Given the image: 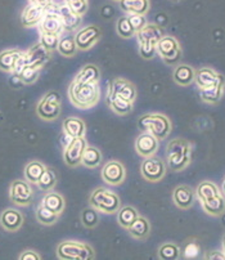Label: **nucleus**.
Returning <instances> with one entry per match:
<instances>
[{
    "mask_svg": "<svg viewBox=\"0 0 225 260\" xmlns=\"http://www.w3.org/2000/svg\"><path fill=\"white\" fill-rule=\"evenodd\" d=\"M99 85L98 83H79L73 81L68 89L70 101L81 110L92 108L99 101Z\"/></svg>",
    "mask_w": 225,
    "mask_h": 260,
    "instance_id": "obj_1",
    "label": "nucleus"
},
{
    "mask_svg": "<svg viewBox=\"0 0 225 260\" xmlns=\"http://www.w3.org/2000/svg\"><path fill=\"white\" fill-rule=\"evenodd\" d=\"M192 147L184 139H174L167 146V164L174 172H180L191 161Z\"/></svg>",
    "mask_w": 225,
    "mask_h": 260,
    "instance_id": "obj_2",
    "label": "nucleus"
},
{
    "mask_svg": "<svg viewBox=\"0 0 225 260\" xmlns=\"http://www.w3.org/2000/svg\"><path fill=\"white\" fill-rule=\"evenodd\" d=\"M138 125L143 132H148L159 141L166 138L170 134V130H171V122H170L169 117L161 114L144 115L143 117H140Z\"/></svg>",
    "mask_w": 225,
    "mask_h": 260,
    "instance_id": "obj_3",
    "label": "nucleus"
},
{
    "mask_svg": "<svg viewBox=\"0 0 225 260\" xmlns=\"http://www.w3.org/2000/svg\"><path fill=\"white\" fill-rule=\"evenodd\" d=\"M90 205L100 213L114 214L121 208L120 197L106 188H97L90 194Z\"/></svg>",
    "mask_w": 225,
    "mask_h": 260,
    "instance_id": "obj_4",
    "label": "nucleus"
},
{
    "mask_svg": "<svg viewBox=\"0 0 225 260\" xmlns=\"http://www.w3.org/2000/svg\"><path fill=\"white\" fill-rule=\"evenodd\" d=\"M57 255L64 260H89L94 257V250L84 242L64 241L58 245Z\"/></svg>",
    "mask_w": 225,
    "mask_h": 260,
    "instance_id": "obj_5",
    "label": "nucleus"
},
{
    "mask_svg": "<svg viewBox=\"0 0 225 260\" xmlns=\"http://www.w3.org/2000/svg\"><path fill=\"white\" fill-rule=\"evenodd\" d=\"M36 112L43 120H56L61 112V95L57 91H49L39 102Z\"/></svg>",
    "mask_w": 225,
    "mask_h": 260,
    "instance_id": "obj_6",
    "label": "nucleus"
},
{
    "mask_svg": "<svg viewBox=\"0 0 225 260\" xmlns=\"http://www.w3.org/2000/svg\"><path fill=\"white\" fill-rule=\"evenodd\" d=\"M42 34H54L61 36L63 34V23H62L61 16L58 13V6L52 3L45 8L44 17L42 22L39 23Z\"/></svg>",
    "mask_w": 225,
    "mask_h": 260,
    "instance_id": "obj_7",
    "label": "nucleus"
},
{
    "mask_svg": "<svg viewBox=\"0 0 225 260\" xmlns=\"http://www.w3.org/2000/svg\"><path fill=\"white\" fill-rule=\"evenodd\" d=\"M156 52L166 63H175L180 57V45L174 36L164 35L156 44Z\"/></svg>",
    "mask_w": 225,
    "mask_h": 260,
    "instance_id": "obj_8",
    "label": "nucleus"
},
{
    "mask_svg": "<svg viewBox=\"0 0 225 260\" xmlns=\"http://www.w3.org/2000/svg\"><path fill=\"white\" fill-rule=\"evenodd\" d=\"M140 173H142L143 178L145 180L159 182V180L164 178L165 173H166V168H165L164 161L153 157V156H149V157H145V160L142 162Z\"/></svg>",
    "mask_w": 225,
    "mask_h": 260,
    "instance_id": "obj_9",
    "label": "nucleus"
},
{
    "mask_svg": "<svg viewBox=\"0 0 225 260\" xmlns=\"http://www.w3.org/2000/svg\"><path fill=\"white\" fill-rule=\"evenodd\" d=\"M33 192L30 183L26 180H14L11 184L9 189V197L16 205L26 206L32 201Z\"/></svg>",
    "mask_w": 225,
    "mask_h": 260,
    "instance_id": "obj_10",
    "label": "nucleus"
},
{
    "mask_svg": "<svg viewBox=\"0 0 225 260\" xmlns=\"http://www.w3.org/2000/svg\"><path fill=\"white\" fill-rule=\"evenodd\" d=\"M86 146H88V143H86L84 137L70 138V142L67 143L63 152L64 162L68 166H78L79 164H81V158H83V153Z\"/></svg>",
    "mask_w": 225,
    "mask_h": 260,
    "instance_id": "obj_11",
    "label": "nucleus"
},
{
    "mask_svg": "<svg viewBox=\"0 0 225 260\" xmlns=\"http://www.w3.org/2000/svg\"><path fill=\"white\" fill-rule=\"evenodd\" d=\"M100 35H102V32H100L99 27H97V26H86V27L79 30L73 38H75L78 49L88 50L97 44L98 40L100 39Z\"/></svg>",
    "mask_w": 225,
    "mask_h": 260,
    "instance_id": "obj_12",
    "label": "nucleus"
},
{
    "mask_svg": "<svg viewBox=\"0 0 225 260\" xmlns=\"http://www.w3.org/2000/svg\"><path fill=\"white\" fill-rule=\"evenodd\" d=\"M125 168L120 161L112 160L109 162H107L106 165L103 166L102 169V178L106 183L111 185H117L121 184L125 179Z\"/></svg>",
    "mask_w": 225,
    "mask_h": 260,
    "instance_id": "obj_13",
    "label": "nucleus"
},
{
    "mask_svg": "<svg viewBox=\"0 0 225 260\" xmlns=\"http://www.w3.org/2000/svg\"><path fill=\"white\" fill-rule=\"evenodd\" d=\"M135 150L144 158L153 156L159 150V139L148 132H144L136 138Z\"/></svg>",
    "mask_w": 225,
    "mask_h": 260,
    "instance_id": "obj_14",
    "label": "nucleus"
},
{
    "mask_svg": "<svg viewBox=\"0 0 225 260\" xmlns=\"http://www.w3.org/2000/svg\"><path fill=\"white\" fill-rule=\"evenodd\" d=\"M108 94L117 95V97L129 101V102H134L136 98V89L130 81L124 80V79H117L111 84Z\"/></svg>",
    "mask_w": 225,
    "mask_h": 260,
    "instance_id": "obj_15",
    "label": "nucleus"
},
{
    "mask_svg": "<svg viewBox=\"0 0 225 260\" xmlns=\"http://www.w3.org/2000/svg\"><path fill=\"white\" fill-rule=\"evenodd\" d=\"M136 38H138V42L139 44H149L155 45L160 42L162 36H164V31L161 30V27H159L155 23H148L143 28H140L139 31L135 32Z\"/></svg>",
    "mask_w": 225,
    "mask_h": 260,
    "instance_id": "obj_16",
    "label": "nucleus"
},
{
    "mask_svg": "<svg viewBox=\"0 0 225 260\" xmlns=\"http://www.w3.org/2000/svg\"><path fill=\"white\" fill-rule=\"evenodd\" d=\"M45 8L38 4L30 3V6L26 7L21 16V21L25 27H33V26L39 25L42 22L43 17H44Z\"/></svg>",
    "mask_w": 225,
    "mask_h": 260,
    "instance_id": "obj_17",
    "label": "nucleus"
},
{
    "mask_svg": "<svg viewBox=\"0 0 225 260\" xmlns=\"http://www.w3.org/2000/svg\"><path fill=\"white\" fill-rule=\"evenodd\" d=\"M58 13L61 16L64 31H75L81 25V16L75 13L66 3L58 4Z\"/></svg>",
    "mask_w": 225,
    "mask_h": 260,
    "instance_id": "obj_18",
    "label": "nucleus"
},
{
    "mask_svg": "<svg viewBox=\"0 0 225 260\" xmlns=\"http://www.w3.org/2000/svg\"><path fill=\"white\" fill-rule=\"evenodd\" d=\"M49 50L45 49L42 44H36L27 52L23 53L25 55L26 64H32V66L43 67L48 61H49Z\"/></svg>",
    "mask_w": 225,
    "mask_h": 260,
    "instance_id": "obj_19",
    "label": "nucleus"
},
{
    "mask_svg": "<svg viewBox=\"0 0 225 260\" xmlns=\"http://www.w3.org/2000/svg\"><path fill=\"white\" fill-rule=\"evenodd\" d=\"M0 223L4 230L8 232H16L22 225L23 216L20 211L14 210V209H7L0 216Z\"/></svg>",
    "mask_w": 225,
    "mask_h": 260,
    "instance_id": "obj_20",
    "label": "nucleus"
},
{
    "mask_svg": "<svg viewBox=\"0 0 225 260\" xmlns=\"http://www.w3.org/2000/svg\"><path fill=\"white\" fill-rule=\"evenodd\" d=\"M172 200L175 205L180 209H189L195 202V192L188 185H179L174 189Z\"/></svg>",
    "mask_w": 225,
    "mask_h": 260,
    "instance_id": "obj_21",
    "label": "nucleus"
},
{
    "mask_svg": "<svg viewBox=\"0 0 225 260\" xmlns=\"http://www.w3.org/2000/svg\"><path fill=\"white\" fill-rule=\"evenodd\" d=\"M221 79H222L221 75L216 74L214 70L207 69V67H205V69H200L198 71H196V75H195V81L200 89H206V88H210V86L216 85Z\"/></svg>",
    "mask_w": 225,
    "mask_h": 260,
    "instance_id": "obj_22",
    "label": "nucleus"
},
{
    "mask_svg": "<svg viewBox=\"0 0 225 260\" xmlns=\"http://www.w3.org/2000/svg\"><path fill=\"white\" fill-rule=\"evenodd\" d=\"M63 132L68 138H80L85 137V122L78 117H68L63 121Z\"/></svg>",
    "mask_w": 225,
    "mask_h": 260,
    "instance_id": "obj_23",
    "label": "nucleus"
},
{
    "mask_svg": "<svg viewBox=\"0 0 225 260\" xmlns=\"http://www.w3.org/2000/svg\"><path fill=\"white\" fill-rule=\"evenodd\" d=\"M120 8L128 14H147L149 0H120Z\"/></svg>",
    "mask_w": 225,
    "mask_h": 260,
    "instance_id": "obj_24",
    "label": "nucleus"
},
{
    "mask_svg": "<svg viewBox=\"0 0 225 260\" xmlns=\"http://www.w3.org/2000/svg\"><path fill=\"white\" fill-rule=\"evenodd\" d=\"M201 204H202L203 210L210 215H221L225 211V199L221 196V193L205 200V201H201Z\"/></svg>",
    "mask_w": 225,
    "mask_h": 260,
    "instance_id": "obj_25",
    "label": "nucleus"
},
{
    "mask_svg": "<svg viewBox=\"0 0 225 260\" xmlns=\"http://www.w3.org/2000/svg\"><path fill=\"white\" fill-rule=\"evenodd\" d=\"M196 71L188 64H179L174 70V80L181 86H186L195 81Z\"/></svg>",
    "mask_w": 225,
    "mask_h": 260,
    "instance_id": "obj_26",
    "label": "nucleus"
},
{
    "mask_svg": "<svg viewBox=\"0 0 225 260\" xmlns=\"http://www.w3.org/2000/svg\"><path fill=\"white\" fill-rule=\"evenodd\" d=\"M224 93V78L214 86L206 89H200V94L203 102L207 103H217L222 97Z\"/></svg>",
    "mask_w": 225,
    "mask_h": 260,
    "instance_id": "obj_27",
    "label": "nucleus"
},
{
    "mask_svg": "<svg viewBox=\"0 0 225 260\" xmlns=\"http://www.w3.org/2000/svg\"><path fill=\"white\" fill-rule=\"evenodd\" d=\"M99 69L95 64H86L79 71L75 81L79 83H99Z\"/></svg>",
    "mask_w": 225,
    "mask_h": 260,
    "instance_id": "obj_28",
    "label": "nucleus"
},
{
    "mask_svg": "<svg viewBox=\"0 0 225 260\" xmlns=\"http://www.w3.org/2000/svg\"><path fill=\"white\" fill-rule=\"evenodd\" d=\"M130 235L135 238H145L151 232V224L149 221L147 220L143 216H138L135 220L133 221V224L128 228Z\"/></svg>",
    "mask_w": 225,
    "mask_h": 260,
    "instance_id": "obj_29",
    "label": "nucleus"
},
{
    "mask_svg": "<svg viewBox=\"0 0 225 260\" xmlns=\"http://www.w3.org/2000/svg\"><path fill=\"white\" fill-rule=\"evenodd\" d=\"M42 205L57 214H61L64 209V199L57 192H48L43 199Z\"/></svg>",
    "mask_w": 225,
    "mask_h": 260,
    "instance_id": "obj_30",
    "label": "nucleus"
},
{
    "mask_svg": "<svg viewBox=\"0 0 225 260\" xmlns=\"http://www.w3.org/2000/svg\"><path fill=\"white\" fill-rule=\"evenodd\" d=\"M102 162V153L98 148L92 146H86L85 150H84L83 158H81V164L85 165L86 168H97L99 164Z\"/></svg>",
    "mask_w": 225,
    "mask_h": 260,
    "instance_id": "obj_31",
    "label": "nucleus"
},
{
    "mask_svg": "<svg viewBox=\"0 0 225 260\" xmlns=\"http://www.w3.org/2000/svg\"><path fill=\"white\" fill-rule=\"evenodd\" d=\"M58 52L61 53L63 57H73L78 52V47H76L75 38L70 35H61L59 36L58 47H57Z\"/></svg>",
    "mask_w": 225,
    "mask_h": 260,
    "instance_id": "obj_32",
    "label": "nucleus"
},
{
    "mask_svg": "<svg viewBox=\"0 0 225 260\" xmlns=\"http://www.w3.org/2000/svg\"><path fill=\"white\" fill-rule=\"evenodd\" d=\"M107 101H108L109 107L119 115H126L129 112H131V110H133V102L123 100V98L117 97V95L108 94Z\"/></svg>",
    "mask_w": 225,
    "mask_h": 260,
    "instance_id": "obj_33",
    "label": "nucleus"
},
{
    "mask_svg": "<svg viewBox=\"0 0 225 260\" xmlns=\"http://www.w3.org/2000/svg\"><path fill=\"white\" fill-rule=\"evenodd\" d=\"M22 54L20 50H4L0 53V70L6 72H13V67L18 57Z\"/></svg>",
    "mask_w": 225,
    "mask_h": 260,
    "instance_id": "obj_34",
    "label": "nucleus"
},
{
    "mask_svg": "<svg viewBox=\"0 0 225 260\" xmlns=\"http://www.w3.org/2000/svg\"><path fill=\"white\" fill-rule=\"evenodd\" d=\"M47 169L39 161H31L25 168V178L28 183H38L44 170Z\"/></svg>",
    "mask_w": 225,
    "mask_h": 260,
    "instance_id": "obj_35",
    "label": "nucleus"
},
{
    "mask_svg": "<svg viewBox=\"0 0 225 260\" xmlns=\"http://www.w3.org/2000/svg\"><path fill=\"white\" fill-rule=\"evenodd\" d=\"M139 216L136 209H134L133 206H125V208L119 209V215H117V220H119L120 225L128 230L133 221Z\"/></svg>",
    "mask_w": 225,
    "mask_h": 260,
    "instance_id": "obj_36",
    "label": "nucleus"
},
{
    "mask_svg": "<svg viewBox=\"0 0 225 260\" xmlns=\"http://www.w3.org/2000/svg\"><path fill=\"white\" fill-rule=\"evenodd\" d=\"M220 191L216 185L211 182H202L197 187V191H196V194H197L198 199L201 201H205L207 199H211V197L219 194Z\"/></svg>",
    "mask_w": 225,
    "mask_h": 260,
    "instance_id": "obj_37",
    "label": "nucleus"
},
{
    "mask_svg": "<svg viewBox=\"0 0 225 260\" xmlns=\"http://www.w3.org/2000/svg\"><path fill=\"white\" fill-rule=\"evenodd\" d=\"M40 70H42V67L32 66V64H26L22 69V71L20 72V75L17 76V78H20V80L22 81L23 84H32L36 81Z\"/></svg>",
    "mask_w": 225,
    "mask_h": 260,
    "instance_id": "obj_38",
    "label": "nucleus"
},
{
    "mask_svg": "<svg viewBox=\"0 0 225 260\" xmlns=\"http://www.w3.org/2000/svg\"><path fill=\"white\" fill-rule=\"evenodd\" d=\"M58 216L59 214L54 213V211L49 210L48 208H45V206H40L39 209L36 210V218L38 220L42 223V224L44 225H52L54 224L57 220H58Z\"/></svg>",
    "mask_w": 225,
    "mask_h": 260,
    "instance_id": "obj_39",
    "label": "nucleus"
},
{
    "mask_svg": "<svg viewBox=\"0 0 225 260\" xmlns=\"http://www.w3.org/2000/svg\"><path fill=\"white\" fill-rule=\"evenodd\" d=\"M56 174H54L52 170L45 169L44 173L42 174V177H40V179L38 180L36 184L39 185V188L42 189V191H52L54 185H56Z\"/></svg>",
    "mask_w": 225,
    "mask_h": 260,
    "instance_id": "obj_40",
    "label": "nucleus"
},
{
    "mask_svg": "<svg viewBox=\"0 0 225 260\" xmlns=\"http://www.w3.org/2000/svg\"><path fill=\"white\" fill-rule=\"evenodd\" d=\"M159 256L165 260H175L180 256V249L175 244H167L161 245L159 249Z\"/></svg>",
    "mask_w": 225,
    "mask_h": 260,
    "instance_id": "obj_41",
    "label": "nucleus"
},
{
    "mask_svg": "<svg viewBox=\"0 0 225 260\" xmlns=\"http://www.w3.org/2000/svg\"><path fill=\"white\" fill-rule=\"evenodd\" d=\"M116 31L121 38H124V39H129V38L135 35V30H134L133 26L129 22L128 17H121V18L117 20Z\"/></svg>",
    "mask_w": 225,
    "mask_h": 260,
    "instance_id": "obj_42",
    "label": "nucleus"
},
{
    "mask_svg": "<svg viewBox=\"0 0 225 260\" xmlns=\"http://www.w3.org/2000/svg\"><path fill=\"white\" fill-rule=\"evenodd\" d=\"M81 221L86 228H93L98 224L99 221V216H98V210H95L94 208H88L85 210H83L81 213Z\"/></svg>",
    "mask_w": 225,
    "mask_h": 260,
    "instance_id": "obj_43",
    "label": "nucleus"
},
{
    "mask_svg": "<svg viewBox=\"0 0 225 260\" xmlns=\"http://www.w3.org/2000/svg\"><path fill=\"white\" fill-rule=\"evenodd\" d=\"M59 42V35H54V34H42L40 38V44L49 52H53L57 49Z\"/></svg>",
    "mask_w": 225,
    "mask_h": 260,
    "instance_id": "obj_44",
    "label": "nucleus"
},
{
    "mask_svg": "<svg viewBox=\"0 0 225 260\" xmlns=\"http://www.w3.org/2000/svg\"><path fill=\"white\" fill-rule=\"evenodd\" d=\"M64 3L81 17L86 14V12L89 9V2L88 0H64Z\"/></svg>",
    "mask_w": 225,
    "mask_h": 260,
    "instance_id": "obj_45",
    "label": "nucleus"
},
{
    "mask_svg": "<svg viewBox=\"0 0 225 260\" xmlns=\"http://www.w3.org/2000/svg\"><path fill=\"white\" fill-rule=\"evenodd\" d=\"M128 18L130 25L133 26V28L135 30V32L147 25V20H145L144 14H129Z\"/></svg>",
    "mask_w": 225,
    "mask_h": 260,
    "instance_id": "obj_46",
    "label": "nucleus"
},
{
    "mask_svg": "<svg viewBox=\"0 0 225 260\" xmlns=\"http://www.w3.org/2000/svg\"><path fill=\"white\" fill-rule=\"evenodd\" d=\"M200 252L201 249L198 246V244H196V242H188L185 245V247H184L183 256L185 259H196V257H198Z\"/></svg>",
    "mask_w": 225,
    "mask_h": 260,
    "instance_id": "obj_47",
    "label": "nucleus"
},
{
    "mask_svg": "<svg viewBox=\"0 0 225 260\" xmlns=\"http://www.w3.org/2000/svg\"><path fill=\"white\" fill-rule=\"evenodd\" d=\"M139 53L144 59H151L153 58V55L156 54V47L155 45H149V44H139Z\"/></svg>",
    "mask_w": 225,
    "mask_h": 260,
    "instance_id": "obj_48",
    "label": "nucleus"
},
{
    "mask_svg": "<svg viewBox=\"0 0 225 260\" xmlns=\"http://www.w3.org/2000/svg\"><path fill=\"white\" fill-rule=\"evenodd\" d=\"M20 259L21 260H40V255L35 251H23L22 254L20 255Z\"/></svg>",
    "mask_w": 225,
    "mask_h": 260,
    "instance_id": "obj_49",
    "label": "nucleus"
},
{
    "mask_svg": "<svg viewBox=\"0 0 225 260\" xmlns=\"http://www.w3.org/2000/svg\"><path fill=\"white\" fill-rule=\"evenodd\" d=\"M28 2L32 4H38V6L44 7V8H47L48 6H50V4L53 3V0H28Z\"/></svg>",
    "mask_w": 225,
    "mask_h": 260,
    "instance_id": "obj_50",
    "label": "nucleus"
},
{
    "mask_svg": "<svg viewBox=\"0 0 225 260\" xmlns=\"http://www.w3.org/2000/svg\"><path fill=\"white\" fill-rule=\"evenodd\" d=\"M209 259H225V254H220V252H215V254L207 256Z\"/></svg>",
    "mask_w": 225,
    "mask_h": 260,
    "instance_id": "obj_51",
    "label": "nucleus"
},
{
    "mask_svg": "<svg viewBox=\"0 0 225 260\" xmlns=\"http://www.w3.org/2000/svg\"><path fill=\"white\" fill-rule=\"evenodd\" d=\"M221 189H222V193L225 194V179H224V182H222V187H221Z\"/></svg>",
    "mask_w": 225,
    "mask_h": 260,
    "instance_id": "obj_52",
    "label": "nucleus"
},
{
    "mask_svg": "<svg viewBox=\"0 0 225 260\" xmlns=\"http://www.w3.org/2000/svg\"><path fill=\"white\" fill-rule=\"evenodd\" d=\"M222 247H224V254H225V236L224 238H222Z\"/></svg>",
    "mask_w": 225,
    "mask_h": 260,
    "instance_id": "obj_53",
    "label": "nucleus"
},
{
    "mask_svg": "<svg viewBox=\"0 0 225 260\" xmlns=\"http://www.w3.org/2000/svg\"><path fill=\"white\" fill-rule=\"evenodd\" d=\"M115 2H120V0H115Z\"/></svg>",
    "mask_w": 225,
    "mask_h": 260,
    "instance_id": "obj_54",
    "label": "nucleus"
}]
</instances>
